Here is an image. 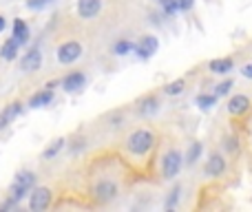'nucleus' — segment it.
I'll return each mask as SVG.
<instances>
[{"label":"nucleus","mask_w":252,"mask_h":212,"mask_svg":"<svg viewBox=\"0 0 252 212\" xmlns=\"http://www.w3.org/2000/svg\"><path fill=\"white\" fill-rule=\"evenodd\" d=\"M179 168H182V155H179V151H170V152H166L164 164H161V173H164V179H173V177H177Z\"/></svg>","instance_id":"nucleus-3"},{"label":"nucleus","mask_w":252,"mask_h":212,"mask_svg":"<svg viewBox=\"0 0 252 212\" xmlns=\"http://www.w3.org/2000/svg\"><path fill=\"white\" fill-rule=\"evenodd\" d=\"M130 49H133V44H130L128 40H120V42L113 47V51L118 53V56H124V53H128Z\"/></svg>","instance_id":"nucleus-23"},{"label":"nucleus","mask_w":252,"mask_h":212,"mask_svg":"<svg viewBox=\"0 0 252 212\" xmlns=\"http://www.w3.org/2000/svg\"><path fill=\"white\" fill-rule=\"evenodd\" d=\"M179 190H182V188H179V186H175V188H173V192H170L168 201H166V210H170V208H175V206H177V199H179Z\"/></svg>","instance_id":"nucleus-24"},{"label":"nucleus","mask_w":252,"mask_h":212,"mask_svg":"<svg viewBox=\"0 0 252 212\" xmlns=\"http://www.w3.org/2000/svg\"><path fill=\"white\" fill-rule=\"evenodd\" d=\"M223 170H226V159L221 155H213L208 159V164H206V175L208 177H219Z\"/></svg>","instance_id":"nucleus-11"},{"label":"nucleus","mask_w":252,"mask_h":212,"mask_svg":"<svg viewBox=\"0 0 252 212\" xmlns=\"http://www.w3.org/2000/svg\"><path fill=\"white\" fill-rule=\"evenodd\" d=\"M18 47H20V42H18L16 38H9L7 42L2 44V49H0V56H2L4 60H13L18 53Z\"/></svg>","instance_id":"nucleus-15"},{"label":"nucleus","mask_w":252,"mask_h":212,"mask_svg":"<svg viewBox=\"0 0 252 212\" xmlns=\"http://www.w3.org/2000/svg\"><path fill=\"white\" fill-rule=\"evenodd\" d=\"M159 4H161V7H164V11L166 13H175V11H177V0H159Z\"/></svg>","instance_id":"nucleus-25"},{"label":"nucleus","mask_w":252,"mask_h":212,"mask_svg":"<svg viewBox=\"0 0 252 212\" xmlns=\"http://www.w3.org/2000/svg\"><path fill=\"white\" fill-rule=\"evenodd\" d=\"M153 144H155L153 133H148V130H135L128 137V151L135 152V155H144V152H148L153 148Z\"/></svg>","instance_id":"nucleus-1"},{"label":"nucleus","mask_w":252,"mask_h":212,"mask_svg":"<svg viewBox=\"0 0 252 212\" xmlns=\"http://www.w3.org/2000/svg\"><path fill=\"white\" fill-rule=\"evenodd\" d=\"M157 47H159V42H157V38L155 35H146V38H142L139 40V44H137V53H139V58H151L153 53L157 51Z\"/></svg>","instance_id":"nucleus-9"},{"label":"nucleus","mask_w":252,"mask_h":212,"mask_svg":"<svg viewBox=\"0 0 252 212\" xmlns=\"http://www.w3.org/2000/svg\"><path fill=\"white\" fill-rule=\"evenodd\" d=\"M80 56H82V44L80 42H64L58 49V60L62 64H71V62L80 60Z\"/></svg>","instance_id":"nucleus-4"},{"label":"nucleus","mask_w":252,"mask_h":212,"mask_svg":"<svg viewBox=\"0 0 252 212\" xmlns=\"http://www.w3.org/2000/svg\"><path fill=\"white\" fill-rule=\"evenodd\" d=\"M241 73H244V78H252V62L244 66V71H241Z\"/></svg>","instance_id":"nucleus-29"},{"label":"nucleus","mask_w":252,"mask_h":212,"mask_svg":"<svg viewBox=\"0 0 252 212\" xmlns=\"http://www.w3.org/2000/svg\"><path fill=\"white\" fill-rule=\"evenodd\" d=\"M248 108H250L248 95H235V97H230V102H228V113H230V115H244Z\"/></svg>","instance_id":"nucleus-10"},{"label":"nucleus","mask_w":252,"mask_h":212,"mask_svg":"<svg viewBox=\"0 0 252 212\" xmlns=\"http://www.w3.org/2000/svg\"><path fill=\"white\" fill-rule=\"evenodd\" d=\"M232 66H235V62H232V58H217V60L210 62V71L213 73H228V71H232Z\"/></svg>","instance_id":"nucleus-13"},{"label":"nucleus","mask_w":252,"mask_h":212,"mask_svg":"<svg viewBox=\"0 0 252 212\" xmlns=\"http://www.w3.org/2000/svg\"><path fill=\"white\" fill-rule=\"evenodd\" d=\"M177 7L186 11V9H190V7H192V0H177Z\"/></svg>","instance_id":"nucleus-28"},{"label":"nucleus","mask_w":252,"mask_h":212,"mask_svg":"<svg viewBox=\"0 0 252 212\" xmlns=\"http://www.w3.org/2000/svg\"><path fill=\"white\" fill-rule=\"evenodd\" d=\"M49 2H51V0H29V9H42V7H47Z\"/></svg>","instance_id":"nucleus-27"},{"label":"nucleus","mask_w":252,"mask_h":212,"mask_svg":"<svg viewBox=\"0 0 252 212\" xmlns=\"http://www.w3.org/2000/svg\"><path fill=\"white\" fill-rule=\"evenodd\" d=\"M230 89H232V80H226V82H221V84H219V87H217V91H215V95H226V93L228 91H230Z\"/></svg>","instance_id":"nucleus-26"},{"label":"nucleus","mask_w":252,"mask_h":212,"mask_svg":"<svg viewBox=\"0 0 252 212\" xmlns=\"http://www.w3.org/2000/svg\"><path fill=\"white\" fill-rule=\"evenodd\" d=\"M20 111H22V106H20V104H11V106L4 108V111L0 113V115H2V120L9 124V121H13L18 115H20Z\"/></svg>","instance_id":"nucleus-19"},{"label":"nucleus","mask_w":252,"mask_h":212,"mask_svg":"<svg viewBox=\"0 0 252 212\" xmlns=\"http://www.w3.org/2000/svg\"><path fill=\"white\" fill-rule=\"evenodd\" d=\"M137 111H139V115H144V117H146V115H153V113L157 111V100H155V97H146V100L139 102V108H137Z\"/></svg>","instance_id":"nucleus-17"},{"label":"nucleus","mask_w":252,"mask_h":212,"mask_svg":"<svg viewBox=\"0 0 252 212\" xmlns=\"http://www.w3.org/2000/svg\"><path fill=\"white\" fill-rule=\"evenodd\" d=\"M62 146H64V139H62V137L53 139V144H51V146H47V151L42 152V159H51V157H56L58 152L62 151Z\"/></svg>","instance_id":"nucleus-18"},{"label":"nucleus","mask_w":252,"mask_h":212,"mask_svg":"<svg viewBox=\"0 0 252 212\" xmlns=\"http://www.w3.org/2000/svg\"><path fill=\"white\" fill-rule=\"evenodd\" d=\"M93 195H95L97 201H102V204H109V201L115 199V195H118V186H115L113 182H100L95 188H93Z\"/></svg>","instance_id":"nucleus-5"},{"label":"nucleus","mask_w":252,"mask_h":212,"mask_svg":"<svg viewBox=\"0 0 252 212\" xmlns=\"http://www.w3.org/2000/svg\"><path fill=\"white\" fill-rule=\"evenodd\" d=\"M62 87H64V91H80V89L84 87V73H80V71H75V73L66 75L64 82H62Z\"/></svg>","instance_id":"nucleus-12"},{"label":"nucleus","mask_w":252,"mask_h":212,"mask_svg":"<svg viewBox=\"0 0 252 212\" xmlns=\"http://www.w3.org/2000/svg\"><path fill=\"white\" fill-rule=\"evenodd\" d=\"M33 182H35V175L33 173H20L16 177V182H13V186H11V197L16 201H20L25 195H29L31 192V188H33Z\"/></svg>","instance_id":"nucleus-2"},{"label":"nucleus","mask_w":252,"mask_h":212,"mask_svg":"<svg viewBox=\"0 0 252 212\" xmlns=\"http://www.w3.org/2000/svg\"><path fill=\"white\" fill-rule=\"evenodd\" d=\"M184 84H186V82H184V80H175V82H170L168 87L164 89V91L168 93V95H179V93L184 91Z\"/></svg>","instance_id":"nucleus-21"},{"label":"nucleus","mask_w":252,"mask_h":212,"mask_svg":"<svg viewBox=\"0 0 252 212\" xmlns=\"http://www.w3.org/2000/svg\"><path fill=\"white\" fill-rule=\"evenodd\" d=\"M4 126H7V121H4V120H2V115H0V130H2Z\"/></svg>","instance_id":"nucleus-31"},{"label":"nucleus","mask_w":252,"mask_h":212,"mask_svg":"<svg viewBox=\"0 0 252 212\" xmlns=\"http://www.w3.org/2000/svg\"><path fill=\"white\" fill-rule=\"evenodd\" d=\"M40 64H42V53H40L38 49H31V51L20 60L22 71H38Z\"/></svg>","instance_id":"nucleus-8"},{"label":"nucleus","mask_w":252,"mask_h":212,"mask_svg":"<svg viewBox=\"0 0 252 212\" xmlns=\"http://www.w3.org/2000/svg\"><path fill=\"white\" fill-rule=\"evenodd\" d=\"M13 38H16L20 44H25L27 40H29V31H27V25L22 20L13 22Z\"/></svg>","instance_id":"nucleus-16"},{"label":"nucleus","mask_w":252,"mask_h":212,"mask_svg":"<svg viewBox=\"0 0 252 212\" xmlns=\"http://www.w3.org/2000/svg\"><path fill=\"white\" fill-rule=\"evenodd\" d=\"M215 102H217V95H199L197 97V104H199V108H204V111L213 108Z\"/></svg>","instance_id":"nucleus-20"},{"label":"nucleus","mask_w":252,"mask_h":212,"mask_svg":"<svg viewBox=\"0 0 252 212\" xmlns=\"http://www.w3.org/2000/svg\"><path fill=\"white\" fill-rule=\"evenodd\" d=\"M228 151H237V139H228Z\"/></svg>","instance_id":"nucleus-30"},{"label":"nucleus","mask_w":252,"mask_h":212,"mask_svg":"<svg viewBox=\"0 0 252 212\" xmlns=\"http://www.w3.org/2000/svg\"><path fill=\"white\" fill-rule=\"evenodd\" d=\"M2 29H4V18L0 16V31H2Z\"/></svg>","instance_id":"nucleus-32"},{"label":"nucleus","mask_w":252,"mask_h":212,"mask_svg":"<svg viewBox=\"0 0 252 212\" xmlns=\"http://www.w3.org/2000/svg\"><path fill=\"white\" fill-rule=\"evenodd\" d=\"M49 204H51V190L49 188H35L31 192V199H29L31 210H44L49 208Z\"/></svg>","instance_id":"nucleus-6"},{"label":"nucleus","mask_w":252,"mask_h":212,"mask_svg":"<svg viewBox=\"0 0 252 212\" xmlns=\"http://www.w3.org/2000/svg\"><path fill=\"white\" fill-rule=\"evenodd\" d=\"M199 155H201V144L195 142L190 146V151H188V164H195V161L199 159Z\"/></svg>","instance_id":"nucleus-22"},{"label":"nucleus","mask_w":252,"mask_h":212,"mask_svg":"<svg viewBox=\"0 0 252 212\" xmlns=\"http://www.w3.org/2000/svg\"><path fill=\"white\" fill-rule=\"evenodd\" d=\"M51 100H53V91H51V87H47L44 91L35 93V95L31 97V106H33V108H38V106H47Z\"/></svg>","instance_id":"nucleus-14"},{"label":"nucleus","mask_w":252,"mask_h":212,"mask_svg":"<svg viewBox=\"0 0 252 212\" xmlns=\"http://www.w3.org/2000/svg\"><path fill=\"white\" fill-rule=\"evenodd\" d=\"M102 9V0H78V13L82 18H95Z\"/></svg>","instance_id":"nucleus-7"}]
</instances>
